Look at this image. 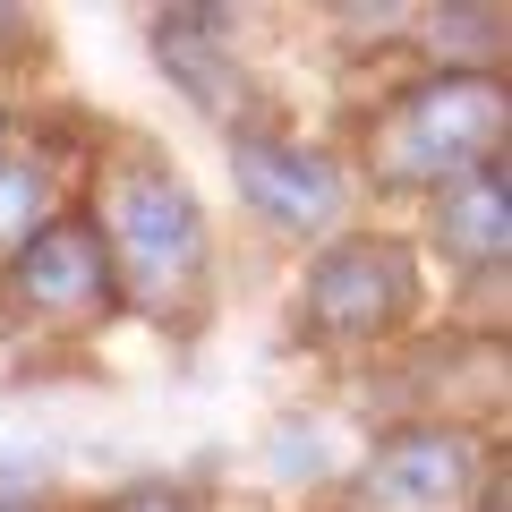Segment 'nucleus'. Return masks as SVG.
I'll return each instance as SVG.
<instances>
[{
  "label": "nucleus",
  "mask_w": 512,
  "mask_h": 512,
  "mask_svg": "<svg viewBox=\"0 0 512 512\" xmlns=\"http://www.w3.org/2000/svg\"><path fill=\"white\" fill-rule=\"evenodd\" d=\"M94 239L111 265V299L154 333H205L214 316V222H205L197 188L180 180L154 137H120L94 163Z\"/></svg>",
  "instance_id": "obj_1"
},
{
  "label": "nucleus",
  "mask_w": 512,
  "mask_h": 512,
  "mask_svg": "<svg viewBox=\"0 0 512 512\" xmlns=\"http://www.w3.org/2000/svg\"><path fill=\"white\" fill-rule=\"evenodd\" d=\"M512 77L504 69H427L376 103L359 128V180L384 197H436L478 163H504Z\"/></svg>",
  "instance_id": "obj_2"
},
{
  "label": "nucleus",
  "mask_w": 512,
  "mask_h": 512,
  "mask_svg": "<svg viewBox=\"0 0 512 512\" xmlns=\"http://www.w3.org/2000/svg\"><path fill=\"white\" fill-rule=\"evenodd\" d=\"M419 248L393 231H342L299 274V333L325 350H384L419 325Z\"/></svg>",
  "instance_id": "obj_3"
},
{
  "label": "nucleus",
  "mask_w": 512,
  "mask_h": 512,
  "mask_svg": "<svg viewBox=\"0 0 512 512\" xmlns=\"http://www.w3.org/2000/svg\"><path fill=\"white\" fill-rule=\"evenodd\" d=\"M231 188L265 231L282 239H342L350 222V163L333 146H308V137H282V128H231Z\"/></svg>",
  "instance_id": "obj_4"
},
{
  "label": "nucleus",
  "mask_w": 512,
  "mask_h": 512,
  "mask_svg": "<svg viewBox=\"0 0 512 512\" xmlns=\"http://www.w3.org/2000/svg\"><path fill=\"white\" fill-rule=\"evenodd\" d=\"M495 478V444L461 419H402L384 427L376 453L359 461L350 495L376 512H461Z\"/></svg>",
  "instance_id": "obj_5"
},
{
  "label": "nucleus",
  "mask_w": 512,
  "mask_h": 512,
  "mask_svg": "<svg viewBox=\"0 0 512 512\" xmlns=\"http://www.w3.org/2000/svg\"><path fill=\"white\" fill-rule=\"evenodd\" d=\"M9 299H18L43 333H94V325L120 316L111 265H103V239H94L86 205H60L35 239L9 256Z\"/></svg>",
  "instance_id": "obj_6"
},
{
  "label": "nucleus",
  "mask_w": 512,
  "mask_h": 512,
  "mask_svg": "<svg viewBox=\"0 0 512 512\" xmlns=\"http://www.w3.org/2000/svg\"><path fill=\"white\" fill-rule=\"evenodd\" d=\"M231 26H239L231 9H163V18H154V60H163V77L205 111V120L256 128V111H248V60L231 52Z\"/></svg>",
  "instance_id": "obj_7"
},
{
  "label": "nucleus",
  "mask_w": 512,
  "mask_h": 512,
  "mask_svg": "<svg viewBox=\"0 0 512 512\" xmlns=\"http://www.w3.org/2000/svg\"><path fill=\"white\" fill-rule=\"evenodd\" d=\"M427 248L453 265V274H504L512 256V171L504 163H478L470 180L436 188L427 197Z\"/></svg>",
  "instance_id": "obj_8"
},
{
  "label": "nucleus",
  "mask_w": 512,
  "mask_h": 512,
  "mask_svg": "<svg viewBox=\"0 0 512 512\" xmlns=\"http://www.w3.org/2000/svg\"><path fill=\"white\" fill-rule=\"evenodd\" d=\"M52 214H60V180H52V163H43V154L0 146V265H9V256H18Z\"/></svg>",
  "instance_id": "obj_9"
},
{
  "label": "nucleus",
  "mask_w": 512,
  "mask_h": 512,
  "mask_svg": "<svg viewBox=\"0 0 512 512\" xmlns=\"http://www.w3.org/2000/svg\"><path fill=\"white\" fill-rule=\"evenodd\" d=\"M94 512H222L205 487H188V478H128V487H111Z\"/></svg>",
  "instance_id": "obj_10"
},
{
  "label": "nucleus",
  "mask_w": 512,
  "mask_h": 512,
  "mask_svg": "<svg viewBox=\"0 0 512 512\" xmlns=\"http://www.w3.org/2000/svg\"><path fill=\"white\" fill-rule=\"evenodd\" d=\"M0 512H60L52 495H0Z\"/></svg>",
  "instance_id": "obj_11"
}]
</instances>
